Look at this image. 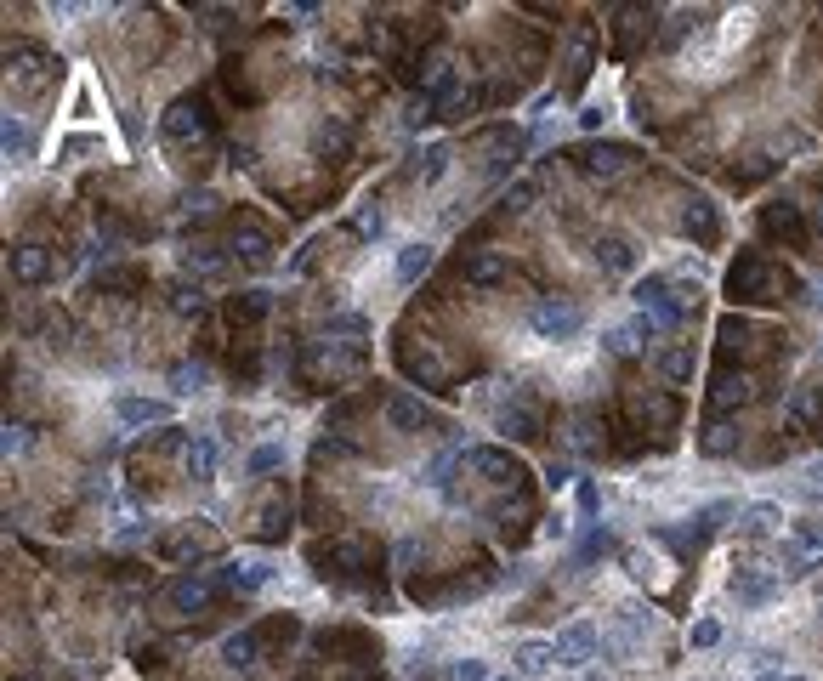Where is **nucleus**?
<instances>
[{
  "label": "nucleus",
  "mask_w": 823,
  "mask_h": 681,
  "mask_svg": "<svg viewBox=\"0 0 823 681\" xmlns=\"http://www.w3.org/2000/svg\"><path fill=\"white\" fill-rule=\"evenodd\" d=\"M727 296L733 301H784V296H795V279H789L772 256L744 250L733 262V273H727Z\"/></svg>",
  "instance_id": "1"
},
{
  "label": "nucleus",
  "mask_w": 823,
  "mask_h": 681,
  "mask_svg": "<svg viewBox=\"0 0 823 681\" xmlns=\"http://www.w3.org/2000/svg\"><path fill=\"white\" fill-rule=\"evenodd\" d=\"M364 364H369L364 341H335V335H324V341H307V347H301V381L307 386H335V381H347V375H358Z\"/></svg>",
  "instance_id": "2"
},
{
  "label": "nucleus",
  "mask_w": 823,
  "mask_h": 681,
  "mask_svg": "<svg viewBox=\"0 0 823 681\" xmlns=\"http://www.w3.org/2000/svg\"><path fill=\"white\" fill-rule=\"evenodd\" d=\"M631 296H636V307H642V318H648L653 330H682L687 313L699 307V284L687 290V284H670V279H659V273H653V279L636 284Z\"/></svg>",
  "instance_id": "3"
},
{
  "label": "nucleus",
  "mask_w": 823,
  "mask_h": 681,
  "mask_svg": "<svg viewBox=\"0 0 823 681\" xmlns=\"http://www.w3.org/2000/svg\"><path fill=\"white\" fill-rule=\"evenodd\" d=\"M154 551H159V562H176V568H188V574H193V562L222 557V534H216L211 523L193 517V523H176L171 534H159Z\"/></svg>",
  "instance_id": "4"
},
{
  "label": "nucleus",
  "mask_w": 823,
  "mask_h": 681,
  "mask_svg": "<svg viewBox=\"0 0 823 681\" xmlns=\"http://www.w3.org/2000/svg\"><path fill=\"white\" fill-rule=\"evenodd\" d=\"M818 568H823V523L806 517V523H795L784 534V545H778V574L806 579V574H818Z\"/></svg>",
  "instance_id": "5"
},
{
  "label": "nucleus",
  "mask_w": 823,
  "mask_h": 681,
  "mask_svg": "<svg viewBox=\"0 0 823 681\" xmlns=\"http://www.w3.org/2000/svg\"><path fill=\"white\" fill-rule=\"evenodd\" d=\"M211 131H216V120H211V103H205V97H176V103L159 114V137L176 142V148H193V142H205Z\"/></svg>",
  "instance_id": "6"
},
{
  "label": "nucleus",
  "mask_w": 823,
  "mask_h": 681,
  "mask_svg": "<svg viewBox=\"0 0 823 681\" xmlns=\"http://www.w3.org/2000/svg\"><path fill=\"white\" fill-rule=\"evenodd\" d=\"M460 466L472 477H483V483H494V489H528V466L517 460L511 449H494V443H477V449L460 454Z\"/></svg>",
  "instance_id": "7"
},
{
  "label": "nucleus",
  "mask_w": 823,
  "mask_h": 681,
  "mask_svg": "<svg viewBox=\"0 0 823 681\" xmlns=\"http://www.w3.org/2000/svg\"><path fill=\"white\" fill-rule=\"evenodd\" d=\"M57 63L52 52H40V46H29V40H18V46H6V80L18 91H40V86H52L57 80Z\"/></svg>",
  "instance_id": "8"
},
{
  "label": "nucleus",
  "mask_w": 823,
  "mask_h": 681,
  "mask_svg": "<svg viewBox=\"0 0 823 681\" xmlns=\"http://www.w3.org/2000/svg\"><path fill=\"white\" fill-rule=\"evenodd\" d=\"M222 591H228L222 574H199V568H193V574H182V579L165 585V608L171 613H211Z\"/></svg>",
  "instance_id": "9"
},
{
  "label": "nucleus",
  "mask_w": 823,
  "mask_h": 681,
  "mask_svg": "<svg viewBox=\"0 0 823 681\" xmlns=\"http://www.w3.org/2000/svg\"><path fill=\"white\" fill-rule=\"evenodd\" d=\"M568 159H574L585 176H596V182H613V176H625L636 165V148L631 142H579Z\"/></svg>",
  "instance_id": "10"
},
{
  "label": "nucleus",
  "mask_w": 823,
  "mask_h": 681,
  "mask_svg": "<svg viewBox=\"0 0 823 681\" xmlns=\"http://www.w3.org/2000/svg\"><path fill=\"white\" fill-rule=\"evenodd\" d=\"M398 369L415 386H426V392H443V386H449V364H443V352L432 347V341H421V347H415V341L403 335V341H398Z\"/></svg>",
  "instance_id": "11"
},
{
  "label": "nucleus",
  "mask_w": 823,
  "mask_h": 681,
  "mask_svg": "<svg viewBox=\"0 0 823 681\" xmlns=\"http://www.w3.org/2000/svg\"><path fill=\"white\" fill-rule=\"evenodd\" d=\"M228 256H239V262H250V267L273 262V233H267L250 210H239V216L228 222Z\"/></svg>",
  "instance_id": "12"
},
{
  "label": "nucleus",
  "mask_w": 823,
  "mask_h": 681,
  "mask_svg": "<svg viewBox=\"0 0 823 681\" xmlns=\"http://www.w3.org/2000/svg\"><path fill=\"white\" fill-rule=\"evenodd\" d=\"M6 273H12V284H23V290H40V284L57 273L52 245H35V239L12 245V250H6Z\"/></svg>",
  "instance_id": "13"
},
{
  "label": "nucleus",
  "mask_w": 823,
  "mask_h": 681,
  "mask_svg": "<svg viewBox=\"0 0 823 681\" xmlns=\"http://www.w3.org/2000/svg\"><path fill=\"white\" fill-rule=\"evenodd\" d=\"M528 324H534V335H545V341H568V335L585 324V313H579L574 301H557V296H540L534 307H528Z\"/></svg>",
  "instance_id": "14"
},
{
  "label": "nucleus",
  "mask_w": 823,
  "mask_h": 681,
  "mask_svg": "<svg viewBox=\"0 0 823 681\" xmlns=\"http://www.w3.org/2000/svg\"><path fill=\"white\" fill-rule=\"evenodd\" d=\"M551 647H557V664H562V670H591V659H596V647H602V636H596V625L574 619V625H562L557 636H551Z\"/></svg>",
  "instance_id": "15"
},
{
  "label": "nucleus",
  "mask_w": 823,
  "mask_h": 681,
  "mask_svg": "<svg viewBox=\"0 0 823 681\" xmlns=\"http://www.w3.org/2000/svg\"><path fill=\"white\" fill-rule=\"evenodd\" d=\"M778 585H784V574H778L772 562H738V568H733V596H738V602H750V608L772 602Z\"/></svg>",
  "instance_id": "16"
},
{
  "label": "nucleus",
  "mask_w": 823,
  "mask_h": 681,
  "mask_svg": "<svg viewBox=\"0 0 823 681\" xmlns=\"http://www.w3.org/2000/svg\"><path fill=\"white\" fill-rule=\"evenodd\" d=\"M250 534H256V540L262 545H279L284 534H290V489H284V483H273V489L262 494V506H256V517H250Z\"/></svg>",
  "instance_id": "17"
},
{
  "label": "nucleus",
  "mask_w": 823,
  "mask_h": 681,
  "mask_svg": "<svg viewBox=\"0 0 823 681\" xmlns=\"http://www.w3.org/2000/svg\"><path fill=\"white\" fill-rule=\"evenodd\" d=\"M761 233H767V239H784V245H806V239H812V227H806V205L772 199V205L761 210Z\"/></svg>",
  "instance_id": "18"
},
{
  "label": "nucleus",
  "mask_w": 823,
  "mask_h": 681,
  "mask_svg": "<svg viewBox=\"0 0 823 681\" xmlns=\"http://www.w3.org/2000/svg\"><path fill=\"white\" fill-rule=\"evenodd\" d=\"M267 647H273L267 625H245V630H233L228 642H222V664H228V670H256V664L267 659Z\"/></svg>",
  "instance_id": "19"
},
{
  "label": "nucleus",
  "mask_w": 823,
  "mask_h": 681,
  "mask_svg": "<svg viewBox=\"0 0 823 681\" xmlns=\"http://www.w3.org/2000/svg\"><path fill=\"white\" fill-rule=\"evenodd\" d=\"M318 562H335V574H369V568H375V545H369L364 534H335V540L318 551Z\"/></svg>",
  "instance_id": "20"
},
{
  "label": "nucleus",
  "mask_w": 823,
  "mask_h": 681,
  "mask_svg": "<svg viewBox=\"0 0 823 681\" xmlns=\"http://www.w3.org/2000/svg\"><path fill=\"white\" fill-rule=\"evenodd\" d=\"M506 279H511V262L500 250H472V256L460 262V284H466V290H500Z\"/></svg>",
  "instance_id": "21"
},
{
  "label": "nucleus",
  "mask_w": 823,
  "mask_h": 681,
  "mask_svg": "<svg viewBox=\"0 0 823 681\" xmlns=\"http://www.w3.org/2000/svg\"><path fill=\"white\" fill-rule=\"evenodd\" d=\"M386 420H392L398 432H443L438 409L421 398H409V392H392V398H386Z\"/></svg>",
  "instance_id": "22"
},
{
  "label": "nucleus",
  "mask_w": 823,
  "mask_h": 681,
  "mask_svg": "<svg viewBox=\"0 0 823 681\" xmlns=\"http://www.w3.org/2000/svg\"><path fill=\"white\" fill-rule=\"evenodd\" d=\"M591 57H596V35H591V23H579L574 40H568V74H562V91H568V97L591 80Z\"/></svg>",
  "instance_id": "23"
},
{
  "label": "nucleus",
  "mask_w": 823,
  "mask_h": 681,
  "mask_svg": "<svg viewBox=\"0 0 823 681\" xmlns=\"http://www.w3.org/2000/svg\"><path fill=\"white\" fill-rule=\"evenodd\" d=\"M755 398V381L750 375H744V369H721L716 381H710V409H716V415H733V409H744V403Z\"/></svg>",
  "instance_id": "24"
},
{
  "label": "nucleus",
  "mask_w": 823,
  "mask_h": 681,
  "mask_svg": "<svg viewBox=\"0 0 823 681\" xmlns=\"http://www.w3.org/2000/svg\"><path fill=\"white\" fill-rule=\"evenodd\" d=\"M682 233L693 239V245H716V239H721V216H716V205H710V199H687V210H682Z\"/></svg>",
  "instance_id": "25"
},
{
  "label": "nucleus",
  "mask_w": 823,
  "mask_h": 681,
  "mask_svg": "<svg viewBox=\"0 0 823 681\" xmlns=\"http://www.w3.org/2000/svg\"><path fill=\"white\" fill-rule=\"evenodd\" d=\"M591 256H596L602 273H636V245L625 239V233H602V239L591 245Z\"/></svg>",
  "instance_id": "26"
},
{
  "label": "nucleus",
  "mask_w": 823,
  "mask_h": 681,
  "mask_svg": "<svg viewBox=\"0 0 823 681\" xmlns=\"http://www.w3.org/2000/svg\"><path fill=\"white\" fill-rule=\"evenodd\" d=\"M511 670H517L523 681L551 676V670H557V647H551V642H517V647H511Z\"/></svg>",
  "instance_id": "27"
},
{
  "label": "nucleus",
  "mask_w": 823,
  "mask_h": 681,
  "mask_svg": "<svg viewBox=\"0 0 823 681\" xmlns=\"http://www.w3.org/2000/svg\"><path fill=\"white\" fill-rule=\"evenodd\" d=\"M784 426H789V432L823 426V392H818V386H801V392H795V398L784 403Z\"/></svg>",
  "instance_id": "28"
},
{
  "label": "nucleus",
  "mask_w": 823,
  "mask_h": 681,
  "mask_svg": "<svg viewBox=\"0 0 823 681\" xmlns=\"http://www.w3.org/2000/svg\"><path fill=\"white\" fill-rule=\"evenodd\" d=\"M267 313H273V296H267V290H239V296H228V324L233 330H250V324H262Z\"/></svg>",
  "instance_id": "29"
},
{
  "label": "nucleus",
  "mask_w": 823,
  "mask_h": 681,
  "mask_svg": "<svg viewBox=\"0 0 823 681\" xmlns=\"http://www.w3.org/2000/svg\"><path fill=\"white\" fill-rule=\"evenodd\" d=\"M182 267H188V279H216V273L228 267V250H216V245H205V239H193V245L182 250Z\"/></svg>",
  "instance_id": "30"
},
{
  "label": "nucleus",
  "mask_w": 823,
  "mask_h": 681,
  "mask_svg": "<svg viewBox=\"0 0 823 681\" xmlns=\"http://www.w3.org/2000/svg\"><path fill=\"white\" fill-rule=\"evenodd\" d=\"M182 472H188L193 483H216V443L211 437H193L188 449H182Z\"/></svg>",
  "instance_id": "31"
},
{
  "label": "nucleus",
  "mask_w": 823,
  "mask_h": 681,
  "mask_svg": "<svg viewBox=\"0 0 823 681\" xmlns=\"http://www.w3.org/2000/svg\"><path fill=\"white\" fill-rule=\"evenodd\" d=\"M699 449L710 454V460L733 454V449H738V420H733V415H716V420H710V426L699 432Z\"/></svg>",
  "instance_id": "32"
},
{
  "label": "nucleus",
  "mask_w": 823,
  "mask_h": 681,
  "mask_svg": "<svg viewBox=\"0 0 823 681\" xmlns=\"http://www.w3.org/2000/svg\"><path fill=\"white\" fill-rule=\"evenodd\" d=\"M205 307H211V296H205V284H199V279H176L171 284V313L205 318Z\"/></svg>",
  "instance_id": "33"
},
{
  "label": "nucleus",
  "mask_w": 823,
  "mask_h": 681,
  "mask_svg": "<svg viewBox=\"0 0 823 681\" xmlns=\"http://www.w3.org/2000/svg\"><path fill=\"white\" fill-rule=\"evenodd\" d=\"M500 432L517 437V443H534V437H540L545 426H540V415H534L528 403H517V409H500Z\"/></svg>",
  "instance_id": "34"
},
{
  "label": "nucleus",
  "mask_w": 823,
  "mask_h": 681,
  "mask_svg": "<svg viewBox=\"0 0 823 681\" xmlns=\"http://www.w3.org/2000/svg\"><path fill=\"white\" fill-rule=\"evenodd\" d=\"M0 148H6V159H12V165H23V159L35 154V142H29V125H23L18 114H6V120H0Z\"/></svg>",
  "instance_id": "35"
},
{
  "label": "nucleus",
  "mask_w": 823,
  "mask_h": 681,
  "mask_svg": "<svg viewBox=\"0 0 823 681\" xmlns=\"http://www.w3.org/2000/svg\"><path fill=\"white\" fill-rule=\"evenodd\" d=\"M267 579H273L267 562H233V568H222V585H228V591H262Z\"/></svg>",
  "instance_id": "36"
},
{
  "label": "nucleus",
  "mask_w": 823,
  "mask_h": 681,
  "mask_svg": "<svg viewBox=\"0 0 823 681\" xmlns=\"http://www.w3.org/2000/svg\"><path fill=\"white\" fill-rule=\"evenodd\" d=\"M642 335H659L648 318H636V324H619V330H608V352H613V358H636Z\"/></svg>",
  "instance_id": "37"
},
{
  "label": "nucleus",
  "mask_w": 823,
  "mask_h": 681,
  "mask_svg": "<svg viewBox=\"0 0 823 681\" xmlns=\"http://www.w3.org/2000/svg\"><path fill=\"white\" fill-rule=\"evenodd\" d=\"M772 528H778V506H767V500L738 511V534H744V540H761V534H772Z\"/></svg>",
  "instance_id": "38"
},
{
  "label": "nucleus",
  "mask_w": 823,
  "mask_h": 681,
  "mask_svg": "<svg viewBox=\"0 0 823 681\" xmlns=\"http://www.w3.org/2000/svg\"><path fill=\"white\" fill-rule=\"evenodd\" d=\"M120 420H125V426H148V420H171V403H154V398H120Z\"/></svg>",
  "instance_id": "39"
},
{
  "label": "nucleus",
  "mask_w": 823,
  "mask_h": 681,
  "mask_svg": "<svg viewBox=\"0 0 823 681\" xmlns=\"http://www.w3.org/2000/svg\"><path fill=\"white\" fill-rule=\"evenodd\" d=\"M426 273H432V245H403L398 250V279L415 284V279H426Z\"/></svg>",
  "instance_id": "40"
},
{
  "label": "nucleus",
  "mask_w": 823,
  "mask_h": 681,
  "mask_svg": "<svg viewBox=\"0 0 823 681\" xmlns=\"http://www.w3.org/2000/svg\"><path fill=\"white\" fill-rule=\"evenodd\" d=\"M659 375H665V381H693V347H665L659 352Z\"/></svg>",
  "instance_id": "41"
},
{
  "label": "nucleus",
  "mask_w": 823,
  "mask_h": 681,
  "mask_svg": "<svg viewBox=\"0 0 823 681\" xmlns=\"http://www.w3.org/2000/svg\"><path fill=\"white\" fill-rule=\"evenodd\" d=\"M540 199V188L534 182H517V188H506V199H500V222H517V216H528V205Z\"/></svg>",
  "instance_id": "42"
},
{
  "label": "nucleus",
  "mask_w": 823,
  "mask_h": 681,
  "mask_svg": "<svg viewBox=\"0 0 823 681\" xmlns=\"http://www.w3.org/2000/svg\"><path fill=\"white\" fill-rule=\"evenodd\" d=\"M381 222H386V216H381V205H358V210H352V239H375V233H381Z\"/></svg>",
  "instance_id": "43"
},
{
  "label": "nucleus",
  "mask_w": 823,
  "mask_h": 681,
  "mask_svg": "<svg viewBox=\"0 0 823 681\" xmlns=\"http://www.w3.org/2000/svg\"><path fill=\"white\" fill-rule=\"evenodd\" d=\"M205 381H211V369H205V364H176V369H171V386H176V392H205Z\"/></svg>",
  "instance_id": "44"
},
{
  "label": "nucleus",
  "mask_w": 823,
  "mask_h": 681,
  "mask_svg": "<svg viewBox=\"0 0 823 681\" xmlns=\"http://www.w3.org/2000/svg\"><path fill=\"white\" fill-rule=\"evenodd\" d=\"M443 171H449V148H443V142H432V148L421 154V165H415V176H421V182H438Z\"/></svg>",
  "instance_id": "45"
},
{
  "label": "nucleus",
  "mask_w": 823,
  "mask_h": 681,
  "mask_svg": "<svg viewBox=\"0 0 823 681\" xmlns=\"http://www.w3.org/2000/svg\"><path fill=\"white\" fill-rule=\"evenodd\" d=\"M279 466H284V449H279V443H267V449L250 454V472H279Z\"/></svg>",
  "instance_id": "46"
},
{
  "label": "nucleus",
  "mask_w": 823,
  "mask_h": 681,
  "mask_svg": "<svg viewBox=\"0 0 823 681\" xmlns=\"http://www.w3.org/2000/svg\"><path fill=\"white\" fill-rule=\"evenodd\" d=\"M449 681H489V676H483V664H477V659H455V664H449Z\"/></svg>",
  "instance_id": "47"
},
{
  "label": "nucleus",
  "mask_w": 823,
  "mask_h": 681,
  "mask_svg": "<svg viewBox=\"0 0 823 681\" xmlns=\"http://www.w3.org/2000/svg\"><path fill=\"white\" fill-rule=\"evenodd\" d=\"M721 642V625L716 619H699V625H693V647H716Z\"/></svg>",
  "instance_id": "48"
},
{
  "label": "nucleus",
  "mask_w": 823,
  "mask_h": 681,
  "mask_svg": "<svg viewBox=\"0 0 823 681\" xmlns=\"http://www.w3.org/2000/svg\"><path fill=\"white\" fill-rule=\"evenodd\" d=\"M23 443H29V437H23V426H6V454H18Z\"/></svg>",
  "instance_id": "49"
},
{
  "label": "nucleus",
  "mask_w": 823,
  "mask_h": 681,
  "mask_svg": "<svg viewBox=\"0 0 823 681\" xmlns=\"http://www.w3.org/2000/svg\"><path fill=\"white\" fill-rule=\"evenodd\" d=\"M761 681H806V676H789V670H772V676H761Z\"/></svg>",
  "instance_id": "50"
},
{
  "label": "nucleus",
  "mask_w": 823,
  "mask_h": 681,
  "mask_svg": "<svg viewBox=\"0 0 823 681\" xmlns=\"http://www.w3.org/2000/svg\"><path fill=\"white\" fill-rule=\"evenodd\" d=\"M812 227H818V233H823V205H812Z\"/></svg>",
  "instance_id": "51"
},
{
  "label": "nucleus",
  "mask_w": 823,
  "mask_h": 681,
  "mask_svg": "<svg viewBox=\"0 0 823 681\" xmlns=\"http://www.w3.org/2000/svg\"><path fill=\"white\" fill-rule=\"evenodd\" d=\"M489 681H523V676H517V670H506V676H489Z\"/></svg>",
  "instance_id": "52"
},
{
  "label": "nucleus",
  "mask_w": 823,
  "mask_h": 681,
  "mask_svg": "<svg viewBox=\"0 0 823 681\" xmlns=\"http://www.w3.org/2000/svg\"><path fill=\"white\" fill-rule=\"evenodd\" d=\"M579 681H608V676H596V670H585V676H579Z\"/></svg>",
  "instance_id": "53"
},
{
  "label": "nucleus",
  "mask_w": 823,
  "mask_h": 681,
  "mask_svg": "<svg viewBox=\"0 0 823 681\" xmlns=\"http://www.w3.org/2000/svg\"><path fill=\"white\" fill-rule=\"evenodd\" d=\"M818 619H823V585H818Z\"/></svg>",
  "instance_id": "54"
},
{
  "label": "nucleus",
  "mask_w": 823,
  "mask_h": 681,
  "mask_svg": "<svg viewBox=\"0 0 823 681\" xmlns=\"http://www.w3.org/2000/svg\"><path fill=\"white\" fill-rule=\"evenodd\" d=\"M818 301H823V290H818Z\"/></svg>",
  "instance_id": "55"
}]
</instances>
